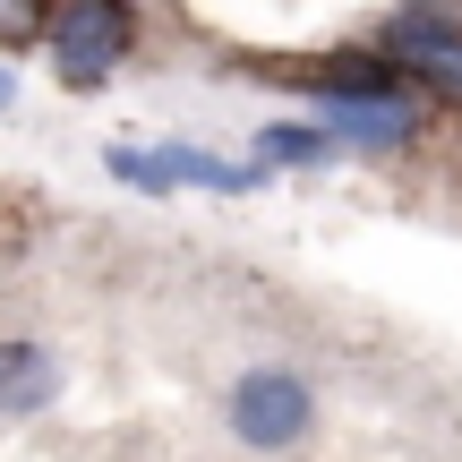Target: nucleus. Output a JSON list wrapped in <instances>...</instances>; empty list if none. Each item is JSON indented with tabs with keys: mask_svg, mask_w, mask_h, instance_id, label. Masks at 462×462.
I'll use <instances>...</instances> for the list:
<instances>
[{
	"mask_svg": "<svg viewBox=\"0 0 462 462\" xmlns=\"http://www.w3.org/2000/svg\"><path fill=\"white\" fill-rule=\"evenodd\" d=\"M317 103H326V137L351 154H411L429 137L411 95H317Z\"/></svg>",
	"mask_w": 462,
	"mask_h": 462,
	"instance_id": "5",
	"label": "nucleus"
},
{
	"mask_svg": "<svg viewBox=\"0 0 462 462\" xmlns=\"http://www.w3.org/2000/svg\"><path fill=\"white\" fill-rule=\"evenodd\" d=\"M60 394V368L43 343H0V420H26Z\"/></svg>",
	"mask_w": 462,
	"mask_h": 462,
	"instance_id": "6",
	"label": "nucleus"
},
{
	"mask_svg": "<svg viewBox=\"0 0 462 462\" xmlns=\"http://www.w3.org/2000/svg\"><path fill=\"white\" fill-rule=\"evenodd\" d=\"M257 163H265V171L334 163V137H326V129H309V120H274V129H257Z\"/></svg>",
	"mask_w": 462,
	"mask_h": 462,
	"instance_id": "7",
	"label": "nucleus"
},
{
	"mask_svg": "<svg viewBox=\"0 0 462 462\" xmlns=\"http://www.w3.org/2000/svg\"><path fill=\"white\" fill-rule=\"evenodd\" d=\"M9 95H17V78H9V69H0V112H9Z\"/></svg>",
	"mask_w": 462,
	"mask_h": 462,
	"instance_id": "9",
	"label": "nucleus"
},
{
	"mask_svg": "<svg viewBox=\"0 0 462 462\" xmlns=\"http://www.w3.org/2000/svg\"><path fill=\"white\" fill-rule=\"evenodd\" d=\"M43 9H51V0H0V51L43 43Z\"/></svg>",
	"mask_w": 462,
	"mask_h": 462,
	"instance_id": "8",
	"label": "nucleus"
},
{
	"mask_svg": "<svg viewBox=\"0 0 462 462\" xmlns=\"http://www.w3.org/2000/svg\"><path fill=\"white\" fill-rule=\"evenodd\" d=\"M368 51H377L411 95L462 103V9H446V0H402L394 17H377Z\"/></svg>",
	"mask_w": 462,
	"mask_h": 462,
	"instance_id": "1",
	"label": "nucleus"
},
{
	"mask_svg": "<svg viewBox=\"0 0 462 462\" xmlns=\"http://www.w3.org/2000/svg\"><path fill=\"white\" fill-rule=\"evenodd\" d=\"M223 420H231V437H240L248 454H291L300 437H309V420H317V394H309L300 368L265 360V368H248V377H231Z\"/></svg>",
	"mask_w": 462,
	"mask_h": 462,
	"instance_id": "3",
	"label": "nucleus"
},
{
	"mask_svg": "<svg viewBox=\"0 0 462 462\" xmlns=\"http://www.w3.org/2000/svg\"><path fill=\"white\" fill-rule=\"evenodd\" d=\"M103 171L146 198H171V189H215V198H248L265 180V163H223L206 146H103Z\"/></svg>",
	"mask_w": 462,
	"mask_h": 462,
	"instance_id": "4",
	"label": "nucleus"
},
{
	"mask_svg": "<svg viewBox=\"0 0 462 462\" xmlns=\"http://www.w3.org/2000/svg\"><path fill=\"white\" fill-rule=\"evenodd\" d=\"M129 43H137L129 0H51L43 9V51L69 95H103V78L129 60Z\"/></svg>",
	"mask_w": 462,
	"mask_h": 462,
	"instance_id": "2",
	"label": "nucleus"
}]
</instances>
